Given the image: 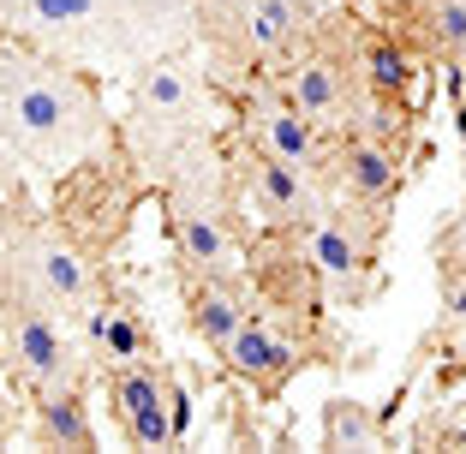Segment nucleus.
Returning <instances> with one entry per match:
<instances>
[{
    "label": "nucleus",
    "mask_w": 466,
    "mask_h": 454,
    "mask_svg": "<svg viewBox=\"0 0 466 454\" xmlns=\"http://www.w3.org/2000/svg\"><path fill=\"white\" fill-rule=\"evenodd\" d=\"M114 413H120L126 437L137 449H167L174 442V419H167V383L150 371V365H132L114 377Z\"/></svg>",
    "instance_id": "nucleus-1"
},
{
    "label": "nucleus",
    "mask_w": 466,
    "mask_h": 454,
    "mask_svg": "<svg viewBox=\"0 0 466 454\" xmlns=\"http://www.w3.org/2000/svg\"><path fill=\"white\" fill-rule=\"evenodd\" d=\"M13 353H18V371L42 388H60L72 377V353H66V335L36 311H18L13 323Z\"/></svg>",
    "instance_id": "nucleus-2"
},
{
    "label": "nucleus",
    "mask_w": 466,
    "mask_h": 454,
    "mask_svg": "<svg viewBox=\"0 0 466 454\" xmlns=\"http://www.w3.org/2000/svg\"><path fill=\"white\" fill-rule=\"evenodd\" d=\"M221 353H228V371L246 377V383H275V377H288L293 365H299V353H293L281 335L258 329V323H239Z\"/></svg>",
    "instance_id": "nucleus-3"
},
{
    "label": "nucleus",
    "mask_w": 466,
    "mask_h": 454,
    "mask_svg": "<svg viewBox=\"0 0 466 454\" xmlns=\"http://www.w3.org/2000/svg\"><path fill=\"white\" fill-rule=\"evenodd\" d=\"M13 114L30 138H60L66 132V114H72V96L60 90L55 78H25L13 96Z\"/></svg>",
    "instance_id": "nucleus-4"
},
{
    "label": "nucleus",
    "mask_w": 466,
    "mask_h": 454,
    "mask_svg": "<svg viewBox=\"0 0 466 454\" xmlns=\"http://www.w3.org/2000/svg\"><path fill=\"white\" fill-rule=\"evenodd\" d=\"M347 186H353L359 197H389L400 186V167H395V150L389 144H377V138H359V144H347Z\"/></svg>",
    "instance_id": "nucleus-5"
},
{
    "label": "nucleus",
    "mask_w": 466,
    "mask_h": 454,
    "mask_svg": "<svg viewBox=\"0 0 466 454\" xmlns=\"http://www.w3.org/2000/svg\"><path fill=\"white\" fill-rule=\"evenodd\" d=\"M258 138H263V156H281V162H311V150H317V132H311V114H299L288 102V108H269L263 114V126H258Z\"/></svg>",
    "instance_id": "nucleus-6"
},
{
    "label": "nucleus",
    "mask_w": 466,
    "mask_h": 454,
    "mask_svg": "<svg viewBox=\"0 0 466 454\" xmlns=\"http://www.w3.org/2000/svg\"><path fill=\"white\" fill-rule=\"evenodd\" d=\"M377 437H383V419L370 413L365 400L335 395L329 407H323V442H329V449H370Z\"/></svg>",
    "instance_id": "nucleus-7"
},
{
    "label": "nucleus",
    "mask_w": 466,
    "mask_h": 454,
    "mask_svg": "<svg viewBox=\"0 0 466 454\" xmlns=\"http://www.w3.org/2000/svg\"><path fill=\"white\" fill-rule=\"evenodd\" d=\"M42 437L48 449H90V419H84V400L66 383L42 395Z\"/></svg>",
    "instance_id": "nucleus-8"
},
{
    "label": "nucleus",
    "mask_w": 466,
    "mask_h": 454,
    "mask_svg": "<svg viewBox=\"0 0 466 454\" xmlns=\"http://www.w3.org/2000/svg\"><path fill=\"white\" fill-rule=\"evenodd\" d=\"M311 269L317 276H329V281H353L359 269H365V251H359V239L347 234V227H317L311 234Z\"/></svg>",
    "instance_id": "nucleus-9"
},
{
    "label": "nucleus",
    "mask_w": 466,
    "mask_h": 454,
    "mask_svg": "<svg viewBox=\"0 0 466 454\" xmlns=\"http://www.w3.org/2000/svg\"><path fill=\"white\" fill-rule=\"evenodd\" d=\"M288 102L299 114H335V102H341V72L329 66V60H305L299 66V78H293V90H288Z\"/></svg>",
    "instance_id": "nucleus-10"
},
{
    "label": "nucleus",
    "mask_w": 466,
    "mask_h": 454,
    "mask_svg": "<svg viewBox=\"0 0 466 454\" xmlns=\"http://www.w3.org/2000/svg\"><path fill=\"white\" fill-rule=\"evenodd\" d=\"M192 323H198V335H204L209 347H228V335L239 329L246 317H239V299H233V293L198 288V293H192Z\"/></svg>",
    "instance_id": "nucleus-11"
},
{
    "label": "nucleus",
    "mask_w": 466,
    "mask_h": 454,
    "mask_svg": "<svg viewBox=\"0 0 466 454\" xmlns=\"http://www.w3.org/2000/svg\"><path fill=\"white\" fill-rule=\"evenodd\" d=\"M179 246H186L192 263H204V269H221V263H228V239H221V227L204 209H179Z\"/></svg>",
    "instance_id": "nucleus-12"
},
{
    "label": "nucleus",
    "mask_w": 466,
    "mask_h": 454,
    "mask_svg": "<svg viewBox=\"0 0 466 454\" xmlns=\"http://www.w3.org/2000/svg\"><path fill=\"white\" fill-rule=\"evenodd\" d=\"M365 78H370V90H377L383 102H395L412 84V66H407V55H400L395 42H370L365 48Z\"/></svg>",
    "instance_id": "nucleus-13"
},
{
    "label": "nucleus",
    "mask_w": 466,
    "mask_h": 454,
    "mask_svg": "<svg viewBox=\"0 0 466 454\" xmlns=\"http://www.w3.org/2000/svg\"><path fill=\"white\" fill-rule=\"evenodd\" d=\"M258 192L269 197L275 209H305V179H299V162H281V156H263L258 162Z\"/></svg>",
    "instance_id": "nucleus-14"
},
{
    "label": "nucleus",
    "mask_w": 466,
    "mask_h": 454,
    "mask_svg": "<svg viewBox=\"0 0 466 454\" xmlns=\"http://www.w3.org/2000/svg\"><path fill=\"white\" fill-rule=\"evenodd\" d=\"M36 269L42 281H48V293H60V299H78L84 293V263L72 246H60V239H48V246L36 251Z\"/></svg>",
    "instance_id": "nucleus-15"
},
{
    "label": "nucleus",
    "mask_w": 466,
    "mask_h": 454,
    "mask_svg": "<svg viewBox=\"0 0 466 454\" xmlns=\"http://www.w3.org/2000/svg\"><path fill=\"white\" fill-rule=\"evenodd\" d=\"M90 341H96L108 358H120V365L144 353V335H137V323H132V317H108V311H90Z\"/></svg>",
    "instance_id": "nucleus-16"
},
{
    "label": "nucleus",
    "mask_w": 466,
    "mask_h": 454,
    "mask_svg": "<svg viewBox=\"0 0 466 454\" xmlns=\"http://www.w3.org/2000/svg\"><path fill=\"white\" fill-rule=\"evenodd\" d=\"M251 30H258L263 48H281V42L299 30V0H258V13H251Z\"/></svg>",
    "instance_id": "nucleus-17"
},
{
    "label": "nucleus",
    "mask_w": 466,
    "mask_h": 454,
    "mask_svg": "<svg viewBox=\"0 0 466 454\" xmlns=\"http://www.w3.org/2000/svg\"><path fill=\"white\" fill-rule=\"evenodd\" d=\"M431 30L449 55L466 60V0H437V13H431Z\"/></svg>",
    "instance_id": "nucleus-18"
},
{
    "label": "nucleus",
    "mask_w": 466,
    "mask_h": 454,
    "mask_svg": "<svg viewBox=\"0 0 466 454\" xmlns=\"http://www.w3.org/2000/svg\"><path fill=\"white\" fill-rule=\"evenodd\" d=\"M144 102H150V108H167V114H174L179 102H186V84H179V72H174V66H156L150 78H144Z\"/></svg>",
    "instance_id": "nucleus-19"
},
{
    "label": "nucleus",
    "mask_w": 466,
    "mask_h": 454,
    "mask_svg": "<svg viewBox=\"0 0 466 454\" xmlns=\"http://www.w3.org/2000/svg\"><path fill=\"white\" fill-rule=\"evenodd\" d=\"M30 13L48 18V25H78V18L96 13V0H30Z\"/></svg>",
    "instance_id": "nucleus-20"
},
{
    "label": "nucleus",
    "mask_w": 466,
    "mask_h": 454,
    "mask_svg": "<svg viewBox=\"0 0 466 454\" xmlns=\"http://www.w3.org/2000/svg\"><path fill=\"white\" fill-rule=\"evenodd\" d=\"M449 317L466 323V281H449Z\"/></svg>",
    "instance_id": "nucleus-21"
},
{
    "label": "nucleus",
    "mask_w": 466,
    "mask_h": 454,
    "mask_svg": "<svg viewBox=\"0 0 466 454\" xmlns=\"http://www.w3.org/2000/svg\"><path fill=\"white\" fill-rule=\"evenodd\" d=\"M449 246H454V257H466V216L454 221V234H449Z\"/></svg>",
    "instance_id": "nucleus-22"
},
{
    "label": "nucleus",
    "mask_w": 466,
    "mask_h": 454,
    "mask_svg": "<svg viewBox=\"0 0 466 454\" xmlns=\"http://www.w3.org/2000/svg\"><path fill=\"white\" fill-rule=\"evenodd\" d=\"M0 430H6V413H0Z\"/></svg>",
    "instance_id": "nucleus-23"
}]
</instances>
